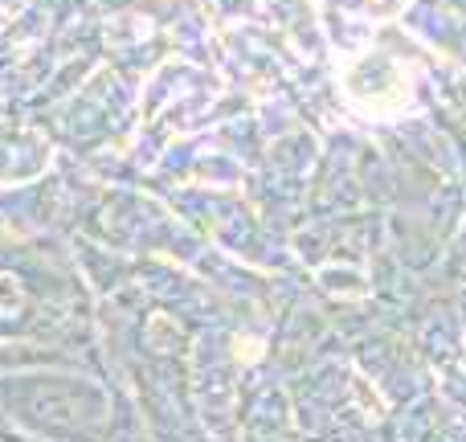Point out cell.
<instances>
[{
	"label": "cell",
	"instance_id": "cell-1",
	"mask_svg": "<svg viewBox=\"0 0 466 442\" xmlns=\"http://www.w3.org/2000/svg\"><path fill=\"white\" fill-rule=\"evenodd\" d=\"M344 95L364 119H389L413 98V74L405 62L385 54H364L344 70Z\"/></svg>",
	"mask_w": 466,
	"mask_h": 442
}]
</instances>
